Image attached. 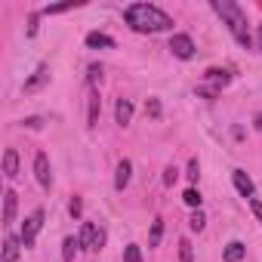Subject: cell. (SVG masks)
<instances>
[{
  "mask_svg": "<svg viewBox=\"0 0 262 262\" xmlns=\"http://www.w3.org/2000/svg\"><path fill=\"white\" fill-rule=\"evenodd\" d=\"M123 19L139 34H158V31H170L173 28V19L155 4H129L123 10Z\"/></svg>",
  "mask_w": 262,
  "mask_h": 262,
  "instance_id": "obj_1",
  "label": "cell"
},
{
  "mask_svg": "<svg viewBox=\"0 0 262 262\" xmlns=\"http://www.w3.org/2000/svg\"><path fill=\"white\" fill-rule=\"evenodd\" d=\"M213 10L222 16V22L228 25V31L234 34V40L241 43V47H247L250 50V28H247V13L234 4V0H213Z\"/></svg>",
  "mask_w": 262,
  "mask_h": 262,
  "instance_id": "obj_2",
  "label": "cell"
},
{
  "mask_svg": "<svg viewBox=\"0 0 262 262\" xmlns=\"http://www.w3.org/2000/svg\"><path fill=\"white\" fill-rule=\"evenodd\" d=\"M204 80H207V83H201L198 93H204V96L213 99V96L219 93V86H225V83L231 80V74H228V71H219V68H210V71L204 74Z\"/></svg>",
  "mask_w": 262,
  "mask_h": 262,
  "instance_id": "obj_3",
  "label": "cell"
},
{
  "mask_svg": "<svg viewBox=\"0 0 262 262\" xmlns=\"http://www.w3.org/2000/svg\"><path fill=\"white\" fill-rule=\"evenodd\" d=\"M40 228H43V210H34L25 222H22V244L25 247H34V241H37V234H40Z\"/></svg>",
  "mask_w": 262,
  "mask_h": 262,
  "instance_id": "obj_4",
  "label": "cell"
},
{
  "mask_svg": "<svg viewBox=\"0 0 262 262\" xmlns=\"http://www.w3.org/2000/svg\"><path fill=\"white\" fill-rule=\"evenodd\" d=\"M77 241H80V247H86V250H102V244H105V231L96 228L93 222H83Z\"/></svg>",
  "mask_w": 262,
  "mask_h": 262,
  "instance_id": "obj_5",
  "label": "cell"
},
{
  "mask_svg": "<svg viewBox=\"0 0 262 262\" xmlns=\"http://www.w3.org/2000/svg\"><path fill=\"white\" fill-rule=\"evenodd\" d=\"M170 53H173L176 59H191V56H194V40H191L188 34H173Z\"/></svg>",
  "mask_w": 262,
  "mask_h": 262,
  "instance_id": "obj_6",
  "label": "cell"
},
{
  "mask_svg": "<svg viewBox=\"0 0 262 262\" xmlns=\"http://www.w3.org/2000/svg\"><path fill=\"white\" fill-rule=\"evenodd\" d=\"M34 176H37V182H40L43 188H50V185H53V173H50V158H47L43 151H37V158H34Z\"/></svg>",
  "mask_w": 262,
  "mask_h": 262,
  "instance_id": "obj_7",
  "label": "cell"
},
{
  "mask_svg": "<svg viewBox=\"0 0 262 262\" xmlns=\"http://www.w3.org/2000/svg\"><path fill=\"white\" fill-rule=\"evenodd\" d=\"M231 179H234V188H237V194H241V198H247V201H250V198L256 194V185H253V179H250L244 170H234V173H231Z\"/></svg>",
  "mask_w": 262,
  "mask_h": 262,
  "instance_id": "obj_8",
  "label": "cell"
},
{
  "mask_svg": "<svg viewBox=\"0 0 262 262\" xmlns=\"http://www.w3.org/2000/svg\"><path fill=\"white\" fill-rule=\"evenodd\" d=\"M43 83H50V68L47 65H40L34 74H31V80H25V96H31V93H37Z\"/></svg>",
  "mask_w": 262,
  "mask_h": 262,
  "instance_id": "obj_9",
  "label": "cell"
},
{
  "mask_svg": "<svg viewBox=\"0 0 262 262\" xmlns=\"http://www.w3.org/2000/svg\"><path fill=\"white\" fill-rule=\"evenodd\" d=\"M114 120H117L120 126H126L129 120H133V102H129V99H117V105H114Z\"/></svg>",
  "mask_w": 262,
  "mask_h": 262,
  "instance_id": "obj_10",
  "label": "cell"
},
{
  "mask_svg": "<svg viewBox=\"0 0 262 262\" xmlns=\"http://www.w3.org/2000/svg\"><path fill=\"white\" fill-rule=\"evenodd\" d=\"M86 47H90V50H111V47H114V37H108V34H102V31H90V34H86Z\"/></svg>",
  "mask_w": 262,
  "mask_h": 262,
  "instance_id": "obj_11",
  "label": "cell"
},
{
  "mask_svg": "<svg viewBox=\"0 0 262 262\" xmlns=\"http://www.w3.org/2000/svg\"><path fill=\"white\" fill-rule=\"evenodd\" d=\"M19 247H22V237L7 234L4 237V262H16L19 259Z\"/></svg>",
  "mask_w": 262,
  "mask_h": 262,
  "instance_id": "obj_12",
  "label": "cell"
},
{
  "mask_svg": "<svg viewBox=\"0 0 262 262\" xmlns=\"http://www.w3.org/2000/svg\"><path fill=\"white\" fill-rule=\"evenodd\" d=\"M129 176H133V164H129V161H120V164H117V176H114V188L123 191V188L129 185Z\"/></svg>",
  "mask_w": 262,
  "mask_h": 262,
  "instance_id": "obj_13",
  "label": "cell"
},
{
  "mask_svg": "<svg viewBox=\"0 0 262 262\" xmlns=\"http://www.w3.org/2000/svg\"><path fill=\"white\" fill-rule=\"evenodd\" d=\"M4 173H7V179H16L19 176V155H16V148H7L4 151Z\"/></svg>",
  "mask_w": 262,
  "mask_h": 262,
  "instance_id": "obj_14",
  "label": "cell"
},
{
  "mask_svg": "<svg viewBox=\"0 0 262 262\" xmlns=\"http://www.w3.org/2000/svg\"><path fill=\"white\" fill-rule=\"evenodd\" d=\"M16 198H19L16 191H7V194H4V222H7V225L16 219V204H19Z\"/></svg>",
  "mask_w": 262,
  "mask_h": 262,
  "instance_id": "obj_15",
  "label": "cell"
},
{
  "mask_svg": "<svg viewBox=\"0 0 262 262\" xmlns=\"http://www.w3.org/2000/svg\"><path fill=\"white\" fill-rule=\"evenodd\" d=\"M247 256V247L241 244V241H231L228 247H225V262H241Z\"/></svg>",
  "mask_w": 262,
  "mask_h": 262,
  "instance_id": "obj_16",
  "label": "cell"
},
{
  "mask_svg": "<svg viewBox=\"0 0 262 262\" xmlns=\"http://www.w3.org/2000/svg\"><path fill=\"white\" fill-rule=\"evenodd\" d=\"M77 247H80V241H77V237H65V241H62V259H65V262H74Z\"/></svg>",
  "mask_w": 262,
  "mask_h": 262,
  "instance_id": "obj_17",
  "label": "cell"
},
{
  "mask_svg": "<svg viewBox=\"0 0 262 262\" xmlns=\"http://www.w3.org/2000/svg\"><path fill=\"white\" fill-rule=\"evenodd\" d=\"M99 114H102V99H99V93H93L90 96V126L99 123Z\"/></svg>",
  "mask_w": 262,
  "mask_h": 262,
  "instance_id": "obj_18",
  "label": "cell"
},
{
  "mask_svg": "<svg viewBox=\"0 0 262 262\" xmlns=\"http://www.w3.org/2000/svg\"><path fill=\"white\" fill-rule=\"evenodd\" d=\"M161 234H164V219H155V222H151V237H148V247H158V244H161Z\"/></svg>",
  "mask_w": 262,
  "mask_h": 262,
  "instance_id": "obj_19",
  "label": "cell"
},
{
  "mask_svg": "<svg viewBox=\"0 0 262 262\" xmlns=\"http://www.w3.org/2000/svg\"><path fill=\"white\" fill-rule=\"evenodd\" d=\"M123 262H142V250H139L136 244H129V247L123 250Z\"/></svg>",
  "mask_w": 262,
  "mask_h": 262,
  "instance_id": "obj_20",
  "label": "cell"
},
{
  "mask_svg": "<svg viewBox=\"0 0 262 262\" xmlns=\"http://www.w3.org/2000/svg\"><path fill=\"white\" fill-rule=\"evenodd\" d=\"M182 201H185L188 207H201V191H198V188H188V191L182 194Z\"/></svg>",
  "mask_w": 262,
  "mask_h": 262,
  "instance_id": "obj_21",
  "label": "cell"
},
{
  "mask_svg": "<svg viewBox=\"0 0 262 262\" xmlns=\"http://www.w3.org/2000/svg\"><path fill=\"white\" fill-rule=\"evenodd\" d=\"M188 225H191V231H204V225H207V219H204V213L198 210V213H191V219H188Z\"/></svg>",
  "mask_w": 262,
  "mask_h": 262,
  "instance_id": "obj_22",
  "label": "cell"
},
{
  "mask_svg": "<svg viewBox=\"0 0 262 262\" xmlns=\"http://www.w3.org/2000/svg\"><path fill=\"white\" fill-rule=\"evenodd\" d=\"M179 259L182 262H194V253H191V244L188 241H179Z\"/></svg>",
  "mask_w": 262,
  "mask_h": 262,
  "instance_id": "obj_23",
  "label": "cell"
},
{
  "mask_svg": "<svg viewBox=\"0 0 262 262\" xmlns=\"http://www.w3.org/2000/svg\"><path fill=\"white\" fill-rule=\"evenodd\" d=\"M185 176H188L191 182H198V176H201V164H198V158L188 161V173H185Z\"/></svg>",
  "mask_w": 262,
  "mask_h": 262,
  "instance_id": "obj_24",
  "label": "cell"
},
{
  "mask_svg": "<svg viewBox=\"0 0 262 262\" xmlns=\"http://www.w3.org/2000/svg\"><path fill=\"white\" fill-rule=\"evenodd\" d=\"M102 80V65H90V86H99Z\"/></svg>",
  "mask_w": 262,
  "mask_h": 262,
  "instance_id": "obj_25",
  "label": "cell"
},
{
  "mask_svg": "<svg viewBox=\"0 0 262 262\" xmlns=\"http://www.w3.org/2000/svg\"><path fill=\"white\" fill-rule=\"evenodd\" d=\"M68 213L77 219V216L83 213V201H80V198H71V204H68Z\"/></svg>",
  "mask_w": 262,
  "mask_h": 262,
  "instance_id": "obj_26",
  "label": "cell"
},
{
  "mask_svg": "<svg viewBox=\"0 0 262 262\" xmlns=\"http://www.w3.org/2000/svg\"><path fill=\"white\" fill-rule=\"evenodd\" d=\"M145 111H148L151 117H161V102H158V99H148V102H145Z\"/></svg>",
  "mask_w": 262,
  "mask_h": 262,
  "instance_id": "obj_27",
  "label": "cell"
},
{
  "mask_svg": "<svg viewBox=\"0 0 262 262\" xmlns=\"http://www.w3.org/2000/svg\"><path fill=\"white\" fill-rule=\"evenodd\" d=\"M176 179H179V170H176V167H167V170H164V185H173Z\"/></svg>",
  "mask_w": 262,
  "mask_h": 262,
  "instance_id": "obj_28",
  "label": "cell"
},
{
  "mask_svg": "<svg viewBox=\"0 0 262 262\" xmlns=\"http://www.w3.org/2000/svg\"><path fill=\"white\" fill-rule=\"evenodd\" d=\"M250 210H253V216L262 222V201H256V198H250Z\"/></svg>",
  "mask_w": 262,
  "mask_h": 262,
  "instance_id": "obj_29",
  "label": "cell"
},
{
  "mask_svg": "<svg viewBox=\"0 0 262 262\" xmlns=\"http://www.w3.org/2000/svg\"><path fill=\"white\" fill-rule=\"evenodd\" d=\"M40 123H43V120H40V117H28V120H25V126H31V129H37V126H40Z\"/></svg>",
  "mask_w": 262,
  "mask_h": 262,
  "instance_id": "obj_30",
  "label": "cell"
},
{
  "mask_svg": "<svg viewBox=\"0 0 262 262\" xmlns=\"http://www.w3.org/2000/svg\"><path fill=\"white\" fill-rule=\"evenodd\" d=\"M256 37H259V50H262V25H259V34Z\"/></svg>",
  "mask_w": 262,
  "mask_h": 262,
  "instance_id": "obj_31",
  "label": "cell"
},
{
  "mask_svg": "<svg viewBox=\"0 0 262 262\" xmlns=\"http://www.w3.org/2000/svg\"><path fill=\"white\" fill-rule=\"evenodd\" d=\"M256 126H259V129H262V114H259V117H256Z\"/></svg>",
  "mask_w": 262,
  "mask_h": 262,
  "instance_id": "obj_32",
  "label": "cell"
}]
</instances>
